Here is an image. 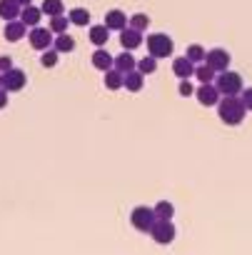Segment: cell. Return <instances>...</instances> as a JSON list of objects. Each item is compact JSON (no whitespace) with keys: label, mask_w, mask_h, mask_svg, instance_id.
Segmentation results:
<instances>
[{"label":"cell","mask_w":252,"mask_h":255,"mask_svg":"<svg viewBox=\"0 0 252 255\" xmlns=\"http://www.w3.org/2000/svg\"><path fill=\"white\" fill-rule=\"evenodd\" d=\"M25 33H28V25H25L23 20H8V25H5V30H3L5 40H10V43L23 40V38H25Z\"/></svg>","instance_id":"obj_11"},{"label":"cell","mask_w":252,"mask_h":255,"mask_svg":"<svg viewBox=\"0 0 252 255\" xmlns=\"http://www.w3.org/2000/svg\"><path fill=\"white\" fill-rule=\"evenodd\" d=\"M58 50L55 48H48V50H43V58H40V63L45 65V68H55L58 65Z\"/></svg>","instance_id":"obj_30"},{"label":"cell","mask_w":252,"mask_h":255,"mask_svg":"<svg viewBox=\"0 0 252 255\" xmlns=\"http://www.w3.org/2000/svg\"><path fill=\"white\" fill-rule=\"evenodd\" d=\"M128 25L143 33V30H148V25H150V18H148L145 13H135V15H133V18L128 20Z\"/></svg>","instance_id":"obj_27"},{"label":"cell","mask_w":252,"mask_h":255,"mask_svg":"<svg viewBox=\"0 0 252 255\" xmlns=\"http://www.w3.org/2000/svg\"><path fill=\"white\" fill-rule=\"evenodd\" d=\"M5 105H8V90L0 88V108H5Z\"/></svg>","instance_id":"obj_34"},{"label":"cell","mask_w":252,"mask_h":255,"mask_svg":"<svg viewBox=\"0 0 252 255\" xmlns=\"http://www.w3.org/2000/svg\"><path fill=\"white\" fill-rule=\"evenodd\" d=\"M105 25H107L110 30H122V28H128V18H125L122 10H110V13L105 15Z\"/></svg>","instance_id":"obj_17"},{"label":"cell","mask_w":252,"mask_h":255,"mask_svg":"<svg viewBox=\"0 0 252 255\" xmlns=\"http://www.w3.org/2000/svg\"><path fill=\"white\" fill-rule=\"evenodd\" d=\"M138 70H140L143 75H150V73H155V70H158V58H153V55H145L143 60H138Z\"/></svg>","instance_id":"obj_26"},{"label":"cell","mask_w":252,"mask_h":255,"mask_svg":"<svg viewBox=\"0 0 252 255\" xmlns=\"http://www.w3.org/2000/svg\"><path fill=\"white\" fill-rule=\"evenodd\" d=\"M153 210H155V218H158V220H172V215H175V208H172V203H168V200H160Z\"/></svg>","instance_id":"obj_23"},{"label":"cell","mask_w":252,"mask_h":255,"mask_svg":"<svg viewBox=\"0 0 252 255\" xmlns=\"http://www.w3.org/2000/svg\"><path fill=\"white\" fill-rule=\"evenodd\" d=\"M120 45L125 48V50H135V48H140L143 45V33L140 30H135V28H122L120 30Z\"/></svg>","instance_id":"obj_10"},{"label":"cell","mask_w":252,"mask_h":255,"mask_svg":"<svg viewBox=\"0 0 252 255\" xmlns=\"http://www.w3.org/2000/svg\"><path fill=\"white\" fill-rule=\"evenodd\" d=\"M18 5H23V8L25 5H33V0H18Z\"/></svg>","instance_id":"obj_35"},{"label":"cell","mask_w":252,"mask_h":255,"mask_svg":"<svg viewBox=\"0 0 252 255\" xmlns=\"http://www.w3.org/2000/svg\"><path fill=\"white\" fill-rule=\"evenodd\" d=\"M20 10H23V5H18V0H0V18H3L5 23L18 20Z\"/></svg>","instance_id":"obj_13"},{"label":"cell","mask_w":252,"mask_h":255,"mask_svg":"<svg viewBox=\"0 0 252 255\" xmlns=\"http://www.w3.org/2000/svg\"><path fill=\"white\" fill-rule=\"evenodd\" d=\"M92 65L97 68V70H102V73H107V70H112L115 68V58L107 53V50H102V48H97L95 53H92Z\"/></svg>","instance_id":"obj_14"},{"label":"cell","mask_w":252,"mask_h":255,"mask_svg":"<svg viewBox=\"0 0 252 255\" xmlns=\"http://www.w3.org/2000/svg\"><path fill=\"white\" fill-rule=\"evenodd\" d=\"M53 48H55L58 53H73V50H75V40H73L68 33H60V35L53 40Z\"/></svg>","instance_id":"obj_20"},{"label":"cell","mask_w":252,"mask_h":255,"mask_svg":"<svg viewBox=\"0 0 252 255\" xmlns=\"http://www.w3.org/2000/svg\"><path fill=\"white\" fill-rule=\"evenodd\" d=\"M197 100H200V105H217L220 103V90H217V85L215 83H202L200 88H197Z\"/></svg>","instance_id":"obj_9"},{"label":"cell","mask_w":252,"mask_h":255,"mask_svg":"<svg viewBox=\"0 0 252 255\" xmlns=\"http://www.w3.org/2000/svg\"><path fill=\"white\" fill-rule=\"evenodd\" d=\"M130 223L135 225V230L150 233V228H153V223H155V210L148 208V205H138V208L130 213Z\"/></svg>","instance_id":"obj_4"},{"label":"cell","mask_w":252,"mask_h":255,"mask_svg":"<svg viewBox=\"0 0 252 255\" xmlns=\"http://www.w3.org/2000/svg\"><path fill=\"white\" fill-rule=\"evenodd\" d=\"M13 68V60L8 58V55H3V58H0V73H5V70H10Z\"/></svg>","instance_id":"obj_33"},{"label":"cell","mask_w":252,"mask_h":255,"mask_svg":"<svg viewBox=\"0 0 252 255\" xmlns=\"http://www.w3.org/2000/svg\"><path fill=\"white\" fill-rule=\"evenodd\" d=\"M68 20H70V18H65V15H53L48 28H50L53 33H58V35H60V33H68Z\"/></svg>","instance_id":"obj_28"},{"label":"cell","mask_w":252,"mask_h":255,"mask_svg":"<svg viewBox=\"0 0 252 255\" xmlns=\"http://www.w3.org/2000/svg\"><path fill=\"white\" fill-rule=\"evenodd\" d=\"M185 58L192 60V63H205V48H202V45H187Z\"/></svg>","instance_id":"obj_29"},{"label":"cell","mask_w":252,"mask_h":255,"mask_svg":"<svg viewBox=\"0 0 252 255\" xmlns=\"http://www.w3.org/2000/svg\"><path fill=\"white\" fill-rule=\"evenodd\" d=\"M40 18H43V10L35 8V5H25V8L20 10V20H23L25 25H30V28H35V25L40 23Z\"/></svg>","instance_id":"obj_18"},{"label":"cell","mask_w":252,"mask_h":255,"mask_svg":"<svg viewBox=\"0 0 252 255\" xmlns=\"http://www.w3.org/2000/svg\"><path fill=\"white\" fill-rule=\"evenodd\" d=\"M0 88H3V75H0Z\"/></svg>","instance_id":"obj_36"},{"label":"cell","mask_w":252,"mask_h":255,"mask_svg":"<svg viewBox=\"0 0 252 255\" xmlns=\"http://www.w3.org/2000/svg\"><path fill=\"white\" fill-rule=\"evenodd\" d=\"M195 90H192V85H190V80H180V95L182 98H190Z\"/></svg>","instance_id":"obj_32"},{"label":"cell","mask_w":252,"mask_h":255,"mask_svg":"<svg viewBox=\"0 0 252 255\" xmlns=\"http://www.w3.org/2000/svg\"><path fill=\"white\" fill-rule=\"evenodd\" d=\"M150 235H153V240L160 243V245L172 243V240H175V225H172V220H158V218H155V223H153V228H150Z\"/></svg>","instance_id":"obj_5"},{"label":"cell","mask_w":252,"mask_h":255,"mask_svg":"<svg viewBox=\"0 0 252 255\" xmlns=\"http://www.w3.org/2000/svg\"><path fill=\"white\" fill-rule=\"evenodd\" d=\"M172 50H175V43H172V38L170 35H165V33H153V35H148V53L153 55V58H168V55H172Z\"/></svg>","instance_id":"obj_3"},{"label":"cell","mask_w":252,"mask_h":255,"mask_svg":"<svg viewBox=\"0 0 252 255\" xmlns=\"http://www.w3.org/2000/svg\"><path fill=\"white\" fill-rule=\"evenodd\" d=\"M172 73L180 78V80H190L195 75V63L187 60V58H175L172 60Z\"/></svg>","instance_id":"obj_12"},{"label":"cell","mask_w":252,"mask_h":255,"mask_svg":"<svg viewBox=\"0 0 252 255\" xmlns=\"http://www.w3.org/2000/svg\"><path fill=\"white\" fill-rule=\"evenodd\" d=\"M215 85H217L220 95H240L242 88H245L240 73H232V70H222V73H217Z\"/></svg>","instance_id":"obj_2"},{"label":"cell","mask_w":252,"mask_h":255,"mask_svg":"<svg viewBox=\"0 0 252 255\" xmlns=\"http://www.w3.org/2000/svg\"><path fill=\"white\" fill-rule=\"evenodd\" d=\"M240 98H242V103H245V108H247V110H252V88H242V93H240Z\"/></svg>","instance_id":"obj_31"},{"label":"cell","mask_w":252,"mask_h":255,"mask_svg":"<svg viewBox=\"0 0 252 255\" xmlns=\"http://www.w3.org/2000/svg\"><path fill=\"white\" fill-rule=\"evenodd\" d=\"M245 113H247V108L240 95H222L217 103V115L227 125H240L245 120Z\"/></svg>","instance_id":"obj_1"},{"label":"cell","mask_w":252,"mask_h":255,"mask_svg":"<svg viewBox=\"0 0 252 255\" xmlns=\"http://www.w3.org/2000/svg\"><path fill=\"white\" fill-rule=\"evenodd\" d=\"M68 18H70V23L78 25V28H85V25L90 23V13H87L85 8H73V10L68 13Z\"/></svg>","instance_id":"obj_21"},{"label":"cell","mask_w":252,"mask_h":255,"mask_svg":"<svg viewBox=\"0 0 252 255\" xmlns=\"http://www.w3.org/2000/svg\"><path fill=\"white\" fill-rule=\"evenodd\" d=\"M195 78L200 80V83H215V78H217V73L205 63V65H197L195 68Z\"/></svg>","instance_id":"obj_25"},{"label":"cell","mask_w":252,"mask_h":255,"mask_svg":"<svg viewBox=\"0 0 252 255\" xmlns=\"http://www.w3.org/2000/svg\"><path fill=\"white\" fill-rule=\"evenodd\" d=\"M53 30L50 28H40V25H35V28H30V45L35 48V50H48V48H53Z\"/></svg>","instance_id":"obj_6"},{"label":"cell","mask_w":252,"mask_h":255,"mask_svg":"<svg viewBox=\"0 0 252 255\" xmlns=\"http://www.w3.org/2000/svg\"><path fill=\"white\" fill-rule=\"evenodd\" d=\"M105 88H107V90H120V88H122V73L115 70V68L107 70V73H105Z\"/></svg>","instance_id":"obj_24"},{"label":"cell","mask_w":252,"mask_h":255,"mask_svg":"<svg viewBox=\"0 0 252 255\" xmlns=\"http://www.w3.org/2000/svg\"><path fill=\"white\" fill-rule=\"evenodd\" d=\"M3 88H5L8 93H18V90H23V88H25V73H23L20 68H10V70H5V73H3Z\"/></svg>","instance_id":"obj_8"},{"label":"cell","mask_w":252,"mask_h":255,"mask_svg":"<svg viewBox=\"0 0 252 255\" xmlns=\"http://www.w3.org/2000/svg\"><path fill=\"white\" fill-rule=\"evenodd\" d=\"M135 68H138V60L133 58L130 50H125V53H120V55L115 58V70H120L122 75L130 73V70H135Z\"/></svg>","instance_id":"obj_16"},{"label":"cell","mask_w":252,"mask_h":255,"mask_svg":"<svg viewBox=\"0 0 252 255\" xmlns=\"http://www.w3.org/2000/svg\"><path fill=\"white\" fill-rule=\"evenodd\" d=\"M230 53L227 50H222V48H212V50H207L205 53V63L215 70V73H222V70H227V65H230Z\"/></svg>","instance_id":"obj_7"},{"label":"cell","mask_w":252,"mask_h":255,"mask_svg":"<svg viewBox=\"0 0 252 255\" xmlns=\"http://www.w3.org/2000/svg\"><path fill=\"white\" fill-rule=\"evenodd\" d=\"M143 73L135 68V70H130V73H125L122 75V88H128L130 93H140L143 90Z\"/></svg>","instance_id":"obj_15"},{"label":"cell","mask_w":252,"mask_h":255,"mask_svg":"<svg viewBox=\"0 0 252 255\" xmlns=\"http://www.w3.org/2000/svg\"><path fill=\"white\" fill-rule=\"evenodd\" d=\"M87 35H90V43H92V45H107L110 28H107V25H92Z\"/></svg>","instance_id":"obj_19"},{"label":"cell","mask_w":252,"mask_h":255,"mask_svg":"<svg viewBox=\"0 0 252 255\" xmlns=\"http://www.w3.org/2000/svg\"><path fill=\"white\" fill-rule=\"evenodd\" d=\"M45 15H63L65 13V3L63 0H43V8H40Z\"/></svg>","instance_id":"obj_22"}]
</instances>
